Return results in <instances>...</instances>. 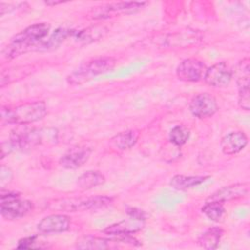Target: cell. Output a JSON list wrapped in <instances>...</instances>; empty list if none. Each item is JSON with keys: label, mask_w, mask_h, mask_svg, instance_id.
<instances>
[{"label": "cell", "mask_w": 250, "mask_h": 250, "mask_svg": "<svg viewBox=\"0 0 250 250\" xmlns=\"http://www.w3.org/2000/svg\"><path fill=\"white\" fill-rule=\"evenodd\" d=\"M43 243L38 235L26 236L18 241L17 248L18 249H35V248H43Z\"/></svg>", "instance_id": "484cf974"}, {"label": "cell", "mask_w": 250, "mask_h": 250, "mask_svg": "<svg viewBox=\"0 0 250 250\" xmlns=\"http://www.w3.org/2000/svg\"><path fill=\"white\" fill-rule=\"evenodd\" d=\"M107 31L108 30L104 25L90 26V27H87L83 30L76 32L75 38L79 42L88 44V43H92L94 41H97V40L103 38L106 34Z\"/></svg>", "instance_id": "44dd1931"}, {"label": "cell", "mask_w": 250, "mask_h": 250, "mask_svg": "<svg viewBox=\"0 0 250 250\" xmlns=\"http://www.w3.org/2000/svg\"><path fill=\"white\" fill-rule=\"evenodd\" d=\"M238 105L243 110L248 111L250 109V91H249V89L238 90Z\"/></svg>", "instance_id": "4316f807"}, {"label": "cell", "mask_w": 250, "mask_h": 250, "mask_svg": "<svg viewBox=\"0 0 250 250\" xmlns=\"http://www.w3.org/2000/svg\"><path fill=\"white\" fill-rule=\"evenodd\" d=\"M206 69L203 62L197 59H186L177 66L176 74L181 81L197 82L204 77Z\"/></svg>", "instance_id": "9c48e42d"}, {"label": "cell", "mask_w": 250, "mask_h": 250, "mask_svg": "<svg viewBox=\"0 0 250 250\" xmlns=\"http://www.w3.org/2000/svg\"><path fill=\"white\" fill-rule=\"evenodd\" d=\"M139 138V133L136 130H127L120 132L110 139V145L118 150H127L135 146Z\"/></svg>", "instance_id": "ac0fdd59"}, {"label": "cell", "mask_w": 250, "mask_h": 250, "mask_svg": "<svg viewBox=\"0 0 250 250\" xmlns=\"http://www.w3.org/2000/svg\"><path fill=\"white\" fill-rule=\"evenodd\" d=\"M14 149V146L12 145V143L10 141L7 142H3L1 144V158L3 159L6 155L10 154Z\"/></svg>", "instance_id": "f546056e"}, {"label": "cell", "mask_w": 250, "mask_h": 250, "mask_svg": "<svg viewBox=\"0 0 250 250\" xmlns=\"http://www.w3.org/2000/svg\"><path fill=\"white\" fill-rule=\"evenodd\" d=\"M209 176H186L175 175L170 180V186L177 190H187L204 183Z\"/></svg>", "instance_id": "e0dca14e"}, {"label": "cell", "mask_w": 250, "mask_h": 250, "mask_svg": "<svg viewBox=\"0 0 250 250\" xmlns=\"http://www.w3.org/2000/svg\"><path fill=\"white\" fill-rule=\"evenodd\" d=\"M235 77V82L238 90L249 89L250 86V60L249 58L242 59L236 65L235 70H232V76Z\"/></svg>", "instance_id": "d6986e66"}, {"label": "cell", "mask_w": 250, "mask_h": 250, "mask_svg": "<svg viewBox=\"0 0 250 250\" xmlns=\"http://www.w3.org/2000/svg\"><path fill=\"white\" fill-rule=\"evenodd\" d=\"M62 1H46L45 4L49 5V6H54V5H58V4H62Z\"/></svg>", "instance_id": "4dcf8cb0"}, {"label": "cell", "mask_w": 250, "mask_h": 250, "mask_svg": "<svg viewBox=\"0 0 250 250\" xmlns=\"http://www.w3.org/2000/svg\"><path fill=\"white\" fill-rule=\"evenodd\" d=\"M91 153L92 149L86 146H74L61 156L59 162L65 169H77L88 161Z\"/></svg>", "instance_id": "8fae6325"}, {"label": "cell", "mask_w": 250, "mask_h": 250, "mask_svg": "<svg viewBox=\"0 0 250 250\" xmlns=\"http://www.w3.org/2000/svg\"><path fill=\"white\" fill-rule=\"evenodd\" d=\"M46 113L47 106L44 102H32L14 107H2L1 119L9 124L27 125L41 120Z\"/></svg>", "instance_id": "7a4b0ae2"}, {"label": "cell", "mask_w": 250, "mask_h": 250, "mask_svg": "<svg viewBox=\"0 0 250 250\" xmlns=\"http://www.w3.org/2000/svg\"><path fill=\"white\" fill-rule=\"evenodd\" d=\"M144 225H145L144 220L129 217V219L127 220H123L106 227L104 229V232L111 236L126 235V234L132 235L133 233L141 230L144 228Z\"/></svg>", "instance_id": "9a60e30c"}, {"label": "cell", "mask_w": 250, "mask_h": 250, "mask_svg": "<svg viewBox=\"0 0 250 250\" xmlns=\"http://www.w3.org/2000/svg\"><path fill=\"white\" fill-rule=\"evenodd\" d=\"M50 24L46 22L34 23L13 36L11 43L15 44L21 54L29 51H39L40 44L50 31Z\"/></svg>", "instance_id": "277c9868"}, {"label": "cell", "mask_w": 250, "mask_h": 250, "mask_svg": "<svg viewBox=\"0 0 250 250\" xmlns=\"http://www.w3.org/2000/svg\"><path fill=\"white\" fill-rule=\"evenodd\" d=\"M75 34L72 29H68L65 27H59L57 28L53 34L47 39L43 40L40 44V50H50L55 49L60 46L68 36Z\"/></svg>", "instance_id": "7402d4cb"}, {"label": "cell", "mask_w": 250, "mask_h": 250, "mask_svg": "<svg viewBox=\"0 0 250 250\" xmlns=\"http://www.w3.org/2000/svg\"><path fill=\"white\" fill-rule=\"evenodd\" d=\"M190 136L189 130L184 125H177L173 127L169 133V141L176 146L185 145Z\"/></svg>", "instance_id": "d4e9b609"}, {"label": "cell", "mask_w": 250, "mask_h": 250, "mask_svg": "<svg viewBox=\"0 0 250 250\" xmlns=\"http://www.w3.org/2000/svg\"><path fill=\"white\" fill-rule=\"evenodd\" d=\"M218 109L216 98L209 93L197 94L189 103V111L193 116L200 119L213 116Z\"/></svg>", "instance_id": "8992f818"}, {"label": "cell", "mask_w": 250, "mask_h": 250, "mask_svg": "<svg viewBox=\"0 0 250 250\" xmlns=\"http://www.w3.org/2000/svg\"><path fill=\"white\" fill-rule=\"evenodd\" d=\"M203 79L211 87L225 88L232 79V70L227 62H220L206 69Z\"/></svg>", "instance_id": "52a82bcc"}, {"label": "cell", "mask_w": 250, "mask_h": 250, "mask_svg": "<svg viewBox=\"0 0 250 250\" xmlns=\"http://www.w3.org/2000/svg\"><path fill=\"white\" fill-rule=\"evenodd\" d=\"M70 227V219L63 214H53L44 217L38 224L37 229L41 233H59L66 231Z\"/></svg>", "instance_id": "7c38bea8"}, {"label": "cell", "mask_w": 250, "mask_h": 250, "mask_svg": "<svg viewBox=\"0 0 250 250\" xmlns=\"http://www.w3.org/2000/svg\"><path fill=\"white\" fill-rule=\"evenodd\" d=\"M202 213L211 221L221 222L226 217V209L223 203L215 201H205V204L201 208Z\"/></svg>", "instance_id": "cb8c5ba5"}, {"label": "cell", "mask_w": 250, "mask_h": 250, "mask_svg": "<svg viewBox=\"0 0 250 250\" xmlns=\"http://www.w3.org/2000/svg\"><path fill=\"white\" fill-rule=\"evenodd\" d=\"M248 144V137L242 131H234L227 134L221 140L220 146L224 154L233 155L240 152Z\"/></svg>", "instance_id": "5bb4252c"}, {"label": "cell", "mask_w": 250, "mask_h": 250, "mask_svg": "<svg viewBox=\"0 0 250 250\" xmlns=\"http://www.w3.org/2000/svg\"><path fill=\"white\" fill-rule=\"evenodd\" d=\"M126 213L128 214L129 217H132V218H136V219H140V220H146V212L139 209V208H136V207H127L126 208Z\"/></svg>", "instance_id": "f1b7e54d"}, {"label": "cell", "mask_w": 250, "mask_h": 250, "mask_svg": "<svg viewBox=\"0 0 250 250\" xmlns=\"http://www.w3.org/2000/svg\"><path fill=\"white\" fill-rule=\"evenodd\" d=\"M20 125L10 136L14 149L28 150L39 146H53L58 143L59 132L56 128H26Z\"/></svg>", "instance_id": "6da1fadb"}, {"label": "cell", "mask_w": 250, "mask_h": 250, "mask_svg": "<svg viewBox=\"0 0 250 250\" xmlns=\"http://www.w3.org/2000/svg\"><path fill=\"white\" fill-rule=\"evenodd\" d=\"M13 179V172L9 167L2 166L0 170V185L3 188L5 185L9 184Z\"/></svg>", "instance_id": "83f0119b"}, {"label": "cell", "mask_w": 250, "mask_h": 250, "mask_svg": "<svg viewBox=\"0 0 250 250\" xmlns=\"http://www.w3.org/2000/svg\"><path fill=\"white\" fill-rule=\"evenodd\" d=\"M116 64V61L111 57L96 58L82 63L71 74L67 76V82L71 85H80L93 77L110 71Z\"/></svg>", "instance_id": "3957f363"}, {"label": "cell", "mask_w": 250, "mask_h": 250, "mask_svg": "<svg viewBox=\"0 0 250 250\" xmlns=\"http://www.w3.org/2000/svg\"><path fill=\"white\" fill-rule=\"evenodd\" d=\"M33 210V203L21 199L20 194L14 191H1V216L6 220H17L29 214Z\"/></svg>", "instance_id": "5b68a950"}, {"label": "cell", "mask_w": 250, "mask_h": 250, "mask_svg": "<svg viewBox=\"0 0 250 250\" xmlns=\"http://www.w3.org/2000/svg\"><path fill=\"white\" fill-rule=\"evenodd\" d=\"M201 38V34L194 30L179 31L164 36L162 45L170 48H187L197 44Z\"/></svg>", "instance_id": "4fadbf2b"}, {"label": "cell", "mask_w": 250, "mask_h": 250, "mask_svg": "<svg viewBox=\"0 0 250 250\" xmlns=\"http://www.w3.org/2000/svg\"><path fill=\"white\" fill-rule=\"evenodd\" d=\"M249 193V185L248 183H237L232 184L227 187H223L211 195L207 197L205 201H215L220 203H225L231 200H236L247 196Z\"/></svg>", "instance_id": "30bf717a"}, {"label": "cell", "mask_w": 250, "mask_h": 250, "mask_svg": "<svg viewBox=\"0 0 250 250\" xmlns=\"http://www.w3.org/2000/svg\"><path fill=\"white\" fill-rule=\"evenodd\" d=\"M146 2H118L95 7L91 11L92 19H105L113 14H129L142 9Z\"/></svg>", "instance_id": "ba28073f"}, {"label": "cell", "mask_w": 250, "mask_h": 250, "mask_svg": "<svg viewBox=\"0 0 250 250\" xmlns=\"http://www.w3.org/2000/svg\"><path fill=\"white\" fill-rule=\"evenodd\" d=\"M116 241V239H109L104 237H98V236H92V235H86L82 236L77 239L75 243V247L78 249H89V250H104V249H109L113 248V243Z\"/></svg>", "instance_id": "2e32d148"}, {"label": "cell", "mask_w": 250, "mask_h": 250, "mask_svg": "<svg viewBox=\"0 0 250 250\" xmlns=\"http://www.w3.org/2000/svg\"><path fill=\"white\" fill-rule=\"evenodd\" d=\"M224 230L221 228H211L204 231L198 238V244L205 249L213 250L219 246Z\"/></svg>", "instance_id": "ffe728a7"}, {"label": "cell", "mask_w": 250, "mask_h": 250, "mask_svg": "<svg viewBox=\"0 0 250 250\" xmlns=\"http://www.w3.org/2000/svg\"><path fill=\"white\" fill-rule=\"evenodd\" d=\"M105 182L104 176L99 171H87L77 179V186L82 189H90Z\"/></svg>", "instance_id": "603a6c76"}]
</instances>
